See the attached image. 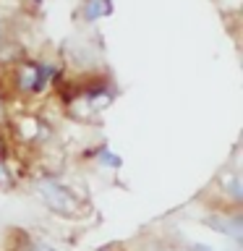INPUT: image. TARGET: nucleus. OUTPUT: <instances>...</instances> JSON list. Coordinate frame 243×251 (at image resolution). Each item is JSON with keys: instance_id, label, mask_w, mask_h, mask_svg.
Wrapping results in <instances>:
<instances>
[{"instance_id": "obj_1", "label": "nucleus", "mask_w": 243, "mask_h": 251, "mask_svg": "<svg viewBox=\"0 0 243 251\" xmlns=\"http://www.w3.org/2000/svg\"><path fill=\"white\" fill-rule=\"evenodd\" d=\"M37 194H39V201L45 204L50 212L55 215H63V217H73L78 212V196L71 186H66L63 180L58 178H45L37 183Z\"/></svg>"}, {"instance_id": "obj_2", "label": "nucleus", "mask_w": 243, "mask_h": 251, "mask_svg": "<svg viewBox=\"0 0 243 251\" xmlns=\"http://www.w3.org/2000/svg\"><path fill=\"white\" fill-rule=\"evenodd\" d=\"M58 76V68L50 66V63H24V66H19V71H16V89H19L21 94H42L45 86L52 81V78Z\"/></svg>"}, {"instance_id": "obj_3", "label": "nucleus", "mask_w": 243, "mask_h": 251, "mask_svg": "<svg viewBox=\"0 0 243 251\" xmlns=\"http://www.w3.org/2000/svg\"><path fill=\"white\" fill-rule=\"evenodd\" d=\"M204 223L209 227H215L217 233L233 238L235 243H241V238H243V217L238 212H230V215H212V217L204 220Z\"/></svg>"}, {"instance_id": "obj_4", "label": "nucleus", "mask_w": 243, "mask_h": 251, "mask_svg": "<svg viewBox=\"0 0 243 251\" xmlns=\"http://www.w3.org/2000/svg\"><path fill=\"white\" fill-rule=\"evenodd\" d=\"M81 13H84L86 21H97V19H102V16L113 13V3H110V0H86Z\"/></svg>"}, {"instance_id": "obj_5", "label": "nucleus", "mask_w": 243, "mask_h": 251, "mask_svg": "<svg viewBox=\"0 0 243 251\" xmlns=\"http://www.w3.org/2000/svg\"><path fill=\"white\" fill-rule=\"evenodd\" d=\"M94 160H97V162L102 165V168H110V170H118V168L123 165L121 157H118V154H115L110 147H105V144L94 149Z\"/></svg>"}, {"instance_id": "obj_6", "label": "nucleus", "mask_w": 243, "mask_h": 251, "mask_svg": "<svg viewBox=\"0 0 243 251\" xmlns=\"http://www.w3.org/2000/svg\"><path fill=\"white\" fill-rule=\"evenodd\" d=\"M222 186H225L227 196H230L235 204H241V201H243V183H241V176H238V173H233V176L227 178Z\"/></svg>"}, {"instance_id": "obj_7", "label": "nucleus", "mask_w": 243, "mask_h": 251, "mask_svg": "<svg viewBox=\"0 0 243 251\" xmlns=\"http://www.w3.org/2000/svg\"><path fill=\"white\" fill-rule=\"evenodd\" d=\"M8 186H11V173H8L5 162L0 160V188H8Z\"/></svg>"}, {"instance_id": "obj_8", "label": "nucleus", "mask_w": 243, "mask_h": 251, "mask_svg": "<svg viewBox=\"0 0 243 251\" xmlns=\"http://www.w3.org/2000/svg\"><path fill=\"white\" fill-rule=\"evenodd\" d=\"M26 251H58V249H52L50 243H45V241H34V243H29Z\"/></svg>"}, {"instance_id": "obj_9", "label": "nucleus", "mask_w": 243, "mask_h": 251, "mask_svg": "<svg viewBox=\"0 0 243 251\" xmlns=\"http://www.w3.org/2000/svg\"><path fill=\"white\" fill-rule=\"evenodd\" d=\"M188 249L191 251H215L212 246H207V243H188Z\"/></svg>"}, {"instance_id": "obj_10", "label": "nucleus", "mask_w": 243, "mask_h": 251, "mask_svg": "<svg viewBox=\"0 0 243 251\" xmlns=\"http://www.w3.org/2000/svg\"><path fill=\"white\" fill-rule=\"evenodd\" d=\"M3 157H5V141L0 139V160H3Z\"/></svg>"}, {"instance_id": "obj_11", "label": "nucleus", "mask_w": 243, "mask_h": 251, "mask_svg": "<svg viewBox=\"0 0 243 251\" xmlns=\"http://www.w3.org/2000/svg\"><path fill=\"white\" fill-rule=\"evenodd\" d=\"M0 45H3V21H0Z\"/></svg>"}, {"instance_id": "obj_12", "label": "nucleus", "mask_w": 243, "mask_h": 251, "mask_svg": "<svg viewBox=\"0 0 243 251\" xmlns=\"http://www.w3.org/2000/svg\"><path fill=\"white\" fill-rule=\"evenodd\" d=\"M0 110H3V105H0Z\"/></svg>"}]
</instances>
